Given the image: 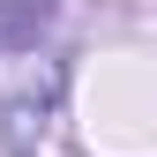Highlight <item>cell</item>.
I'll use <instances>...</instances> for the list:
<instances>
[{
  "instance_id": "obj_1",
  "label": "cell",
  "mask_w": 157,
  "mask_h": 157,
  "mask_svg": "<svg viewBox=\"0 0 157 157\" xmlns=\"http://www.w3.org/2000/svg\"><path fill=\"white\" fill-rule=\"evenodd\" d=\"M52 15H60V0H0V60L37 52V37L52 30Z\"/></svg>"
}]
</instances>
